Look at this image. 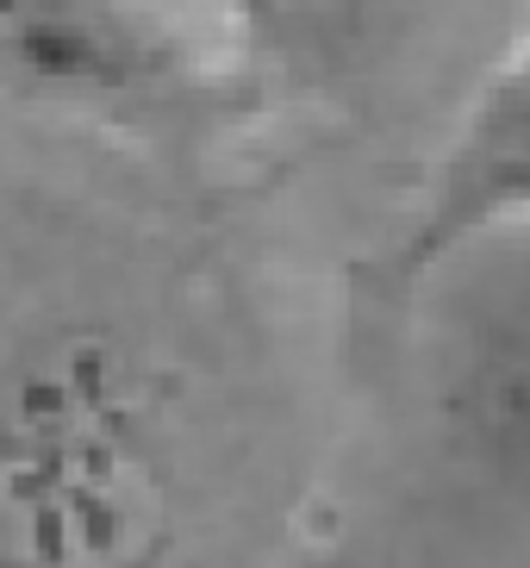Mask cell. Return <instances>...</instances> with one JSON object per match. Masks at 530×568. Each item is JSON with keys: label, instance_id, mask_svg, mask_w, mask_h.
<instances>
[{"label": "cell", "instance_id": "cell-1", "mask_svg": "<svg viewBox=\"0 0 530 568\" xmlns=\"http://www.w3.org/2000/svg\"><path fill=\"white\" fill-rule=\"evenodd\" d=\"M163 437L119 337L63 325L0 375V568H156Z\"/></svg>", "mask_w": 530, "mask_h": 568}, {"label": "cell", "instance_id": "cell-2", "mask_svg": "<svg viewBox=\"0 0 530 568\" xmlns=\"http://www.w3.org/2000/svg\"><path fill=\"white\" fill-rule=\"evenodd\" d=\"M0 94L113 132H169L213 106L218 69L150 0H0Z\"/></svg>", "mask_w": 530, "mask_h": 568}, {"label": "cell", "instance_id": "cell-3", "mask_svg": "<svg viewBox=\"0 0 530 568\" xmlns=\"http://www.w3.org/2000/svg\"><path fill=\"white\" fill-rule=\"evenodd\" d=\"M499 237H530V7L425 169L412 213L375 256V287L406 306L449 263L493 251Z\"/></svg>", "mask_w": 530, "mask_h": 568}, {"label": "cell", "instance_id": "cell-4", "mask_svg": "<svg viewBox=\"0 0 530 568\" xmlns=\"http://www.w3.org/2000/svg\"><path fill=\"white\" fill-rule=\"evenodd\" d=\"M437 418L468 468L499 487H530V313L481 306L449 337Z\"/></svg>", "mask_w": 530, "mask_h": 568}, {"label": "cell", "instance_id": "cell-5", "mask_svg": "<svg viewBox=\"0 0 530 568\" xmlns=\"http://www.w3.org/2000/svg\"><path fill=\"white\" fill-rule=\"evenodd\" d=\"M218 26L244 44L249 57L282 69H337L356 57L387 0H213Z\"/></svg>", "mask_w": 530, "mask_h": 568}]
</instances>
